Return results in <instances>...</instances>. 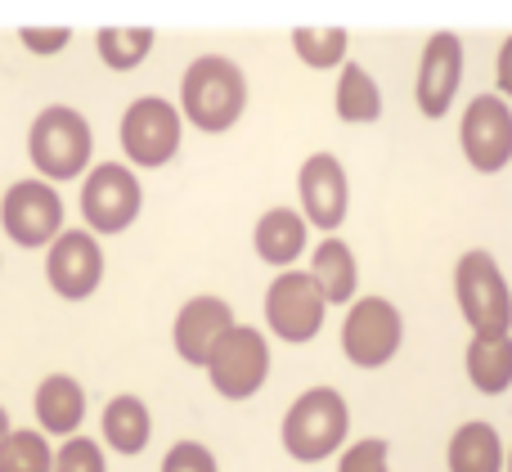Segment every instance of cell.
<instances>
[{
    "label": "cell",
    "mask_w": 512,
    "mask_h": 472,
    "mask_svg": "<svg viewBox=\"0 0 512 472\" xmlns=\"http://www.w3.org/2000/svg\"><path fill=\"white\" fill-rule=\"evenodd\" d=\"M279 446L292 464H324L351 446V405L337 387H306L279 423Z\"/></svg>",
    "instance_id": "obj_2"
},
{
    "label": "cell",
    "mask_w": 512,
    "mask_h": 472,
    "mask_svg": "<svg viewBox=\"0 0 512 472\" xmlns=\"http://www.w3.org/2000/svg\"><path fill=\"white\" fill-rule=\"evenodd\" d=\"M9 432H14V419H9V410H5V405H0V446H5V441H9Z\"/></svg>",
    "instance_id": "obj_31"
},
{
    "label": "cell",
    "mask_w": 512,
    "mask_h": 472,
    "mask_svg": "<svg viewBox=\"0 0 512 472\" xmlns=\"http://www.w3.org/2000/svg\"><path fill=\"white\" fill-rule=\"evenodd\" d=\"M459 153L477 176H499L512 167V104L495 90L472 95L459 117Z\"/></svg>",
    "instance_id": "obj_11"
},
{
    "label": "cell",
    "mask_w": 512,
    "mask_h": 472,
    "mask_svg": "<svg viewBox=\"0 0 512 472\" xmlns=\"http://www.w3.org/2000/svg\"><path fill=\"white\" fill-rule=\"evenodd\" d=\"M252 252L274 275L297 270L301 257L310 252V225L301 216V207H265L252 225Z\"/></svg>",
    "instance_id": "obj_16"
},
{
    "label": "cell",
    "mask_w": 512,
    "mask_h": 472,
    "mask_svg": "<svg viewBox=\"0 0 512 472\" xmlns=\"http://www.w3.org/2000/svg\"><path fill=\"white\" fill-rule=\"evenodd\" d=\"M158 45L153 27H99L95 32V54L108 72H135Z\"/></svg>",
    "instance_id": "obj_23"
},
{
    "label": "cell",
    "mask_w": 512,
    "mask_h": 472,
    "mask_svg": "<svg viewBox=\"0 0 512 472\" xmlns=\"http://www.w3.org/2000/svg\"><path fill=\"white\" fill-rule=\"evenodd\" d=\"M0 472H54V446L41 428H14L0 446Z\"/></svg>",
    "instance_id": "obj_25"
},
{
    "label": "cell",
    "mask_w": 512,
    "mask_h": 472,
    "mask_svg": "<svg viewBox=\"0 0 512 472\" xmlns=\"http://www.w3.org/2000/svg\"><path fill=\"white\" fill-rule=\"evenodd\" d=\"M292 54L315 72H337L351 59V32L346 27H292Z\"/></svg>",
    "instance_id": "obj_24"
},
{
    "label": "cell",
    "mask_w": 512,
    "mask_h": 472,
    "mask_svg": "<svg viewBox=\"0 0 512 472\" xmlns=\"http://www.w3.org/2000/svg\"><path fill=\"white\" fill-rule=\"evenodd\" d=\"M104 270H108V257H104V239L81 225V230H63L59 239L45 248V284L59 302H90V297L104 288Z\"/></svg>",
    "instance_id": "obj_12"
},
{
    "label": "cell",
    "mask_w": 512,
    "mask_h": 472,
    "mask_svg": "<svg viewBox=\"0 0 512 472\" xmlns=\"http://www.w3.org/2000/svg\"><path fill=\"white\" fill-rule=\"evenodd\" d=\"M504 472H512V446H508V468Z\"/></svg>",
    "instance_id": "obj_32"
},
{
    "label": "cell",
    "mask_w": 512,
    "mask_h": 472,
    "mask_svg": "<svg viewBox=\"0 0 512 472\" xmlns=\"http://www.w3.org/2000/svg\"><path fill=\"white\" fill-rule=\"evenodd\" d=\"M337 472H396L387 437H360L337 455Z\"/></svg>",
    "instance_id": "obj_27"
},
{
    "label": "cell",
    "mask_w": 512,
    "mask_h": 472,
    "mask_svg": "<svg viewBox=\"0 0 512 472\" xmlns=\"http://www.w3.org/2000/svg\"><path fill=\"white\" fill-rule=\"evenodd\" d=\"M463 374L481 396L512 392V333H504V338H468Z\"/></svg>",
    "instance_id": "obj_22"
},
{
    "label": "cell",
    "mask_w": 512,
    "mask_h": 472,
    "mask_svg": "<svg viewBox=\"0 0 512 472\" xmlns=\"http://www.w3.org/2000/svg\"><path fill=\"white\" fill-rule=\"evenodd\" d=\"M68 207H63L59 185L41 176H23L0 194V230L14 248L23 252H45L63 230H68Z\"/></svg>",
    "instance_id": "obj_9"
},
{
    "label": "cell",
    "mask_w": 512,
    "mask_h": 472,
    "mask_svg": "<svg viewBox=\"0 0 512 472\" xmlns=\"http://www.w3.org/2000/svg\"><path fill=\"white\" fill-rule=\"evenodd\" d=\"M86 410H90L86 383H81L77 374H63V369L45 374L41 383H36V392H32L36 428H41L45 437H59V441L77 437L81 423H86Z\"/></svg>",
    "instance_id": "obj_17"
},
{
    "label": "cell",
    "mask_w": 512,
    "mask_h": 472,
    "mask_svg": "<svg viewBox=\"0 0 512 472\" xmlns=\"http://www.w3.org/2000/svg\"><path fill=\"white\" fill-rule=\"evenodd\" d=\"M27 162L41 180L68 185L95 167V126L72 104H45L27 122Z\"/></svg>",
    "instance_id": "obj_3"
},
{
    "label": "cell",
    "mask_w": 512,
    "mask_h": 472,
    "mask_svg": "<svg viewBox=\"0 0 512 472\" xmlns=\"http://www.w3.org/2000/svg\"><path fill=\"white\" fill-rule=\"evenodd\" d=\"M158 472H221V459H216V450L207 446V441L185 437V441H176V446L162 455Z\"/></svg>",
    "instance_id": "obj_28"
},
{
    "label": "cell",
    "mask_w": 512,
    "mask_h": 472,
    "mask_svg": "<svg viewBox=\"0 0 512 472\" xmlns=\"http://www.w3.org/2000/svg\"><path fill=\"white\" fill-rule=\"evenodd\" d=\"M18 45L36 59H54L72 45V27H18Z\"/></svg>",
    "instance_id": "obj_29"
},
{
    "label": "cell",
    "mask_w": 512,
    "mask_h": 472,
    "mask_svg": "<svg viewBox=\"0 0 512 472\" xmlns=\"http://www.w3.org/2000/svg\"><path fill=\"white\" fill-rule=\"evenodd\" d=\"M248 72L230 54H198L180 72V117L198 135H230L248 113Z\"/></svg>",
    "instance_id": "obj_1"
},
{
    "label": "cell",
    "mask_w": 512,
    "mask_h": 472,
    "mask_svg": "<svg viewBox=\"0 0 512 472\" xmlns=\"http://www.w3.org/2000/svg\"><path fill=\"white\" fill-rule=\"evenodd\" d=\"M463 72H468V50H463L459 32H432L418 54V77H414V99L418 113L427 122H441L454 108L463 90Z\"/></svg>",
    "instance_id": "obj_14"
},
{
    "label": "cell",
    "mask_w": 512,
    "mask_h": 472,
    "mask_svg": "<svg viewBox=\"0 0 512 472\" xmlns=\"http://www.w3.org/2000/svg\"><path fill=\"white\" fill-rule=\"evenodd\" d=\"M81 221L95 239H117L126 234L144 212V185H140V171H131L126 162H95L81 180Z\"/></svg>",
    "instance_id": "obj_7"
},
{
    "label": "cell",
    "mask_w": 512,
    "mask_h": 472,
    "mask_svg": "<svg viewBox=\"0 0 512 472\" xmlns=\"http://www.w3.org/2000/svg\"><path fill=\"white\" fill-rule=\"evenodd\" d=\"M297 203L306 216L310 230L337 234L351 216V176H346L342 158L328 149H315L306 162L297 167Z\"/></svg>",
    "instance_id": "obj_13"
},
{
    "label": "cell",
    "mask_w": 512,
    "mask_h": 472,
    "mask_svg": "<svg viewBox=\"0 0 512 472\" xmlns=\"http://www.w3.org/2000/svg\"><path fill=\"white\" fill-rule=\"evenodd\" d=\"M337 342H342V356L351 360L355 369L378 374V369H387L391 360L400 356V347H405V315H400V306L391 302V297L364 293L346 306Z\"/></svg>",
    "instance_id": "obj_6"
},
{
    "label": "cell",
    "mask_w": 512,
    "mask_h": 472,
    "mask_svg": "<svg viewBox=\"0 0 512 472\" xmlns=\"http://www.w3.org/2000/svg\"><path fill=\"white\" fill-rule=\"evenodd\" d=\"M310 279L319 284V293H324L328 306H351L355 297H360V257H355V248L342 239V234H328V239H319L315 248H310Z\"/></svg>",
    "instance_id": "obj_18"
},
{
    "label": "cell",
    "mask_w": 512,
    "mask_h": 472,
    "mask_svg": "<svg viewBox=\"0 0 512 472\" xmlns=\"http://www.w3.org/2000/svg\"><path fill=\"white\" fill-rule=\"evenodd\" d=\"M454 306H459L472 338L512 333V288L490 248L459 252V261H454Z\"/></svg>",
    "instance_id": "obj_4"
},
{
    "label": "cell",
    "mask_w": 512,
    "mask_h": 472,
    "mask_svg": "<svg viewBox=\"0 0 512 472\" xmlns=\"http://www.w3.org/2000/svg\"><path fill=\"white\" fill-rule=\"evenodd\" d=\"M445 468L450 472H504L508 446L495 423H486V419L459 423L450 432V441H445Z\"/></svg>",
    "instance_id": "obj_20"
},
{
    "label": "cell",
    "mask_w": 512,
    "mask_h": 472,
    "mask_svg": "<svg viewBox=\"0 0 512 472\" xmlns=\"http://www.w3.org/2000/svg\"><path fill=\"white\" fill-rule=\"evenodd\" d=\"M495 95H504L512 104V32L504 36V45L495 54Z\"/></svg>",
    "instance_id": "obj_30"
},
{
    "label": "cell",
    "mask_w": 512,
    "mask_h": 472,
    "mask_svg": "<svg viewBox=\"0 0 512 472\" xmlns=\"http://www.w3.org/2000/svg\"><path fill=\"white\" fill-rule=\"evenodd\" d=\"M382 86L378 77H373L364 63L346 59L342 68H337V81H333V113L337 122L346 126H373L382 122Z\"/></svg>",
    "instance_id": "obj_21"
},
{
    "label": "cell",
    "mask_w": 512,
    "mask_h": 472,
    "mask_svg": "<svg viewBox=\"0 0 512 472\" xmlns=\"http://www.w3.org/2000/svg\"><path fill=\"white\" fill-rule=\"evenodd\" d=\"M117 144H122V162L131 171H162L180 158L185 149V117H180L176 99L140 95L126 104L122 122H117Z\"/></svg>",
    "instance_id": "obj_5"
},
{
    "label": "cell",
    "mask_w": 512,
    "mask_h": 472,
    "mask_svg": "<svg viewBox=\"0 0 512 472\" xmlns=\"http://www.w3.org/2000/svg\"><path fill=\"white\" fill-rule=\"evenodd\" d=\"M239 324L234 306L216 293H198L189 302H180L176 320H171V351H176L180 365L189 369H207L212 351L221 347V338Z\"/></svg>",
    "instance_id": "obj_15"
},
{
    "label": "cell",
    "mask_w": 512,
    "mask_h": 472,
    "mask_svg": "<svg viewBox=\"0 0 512 472\" xmlns=\"http://www.w3.org/2000/svg\"><path fill=\"white\" fill-rule=\"evenodd\" d=\"M99 441H104V450H113V455H122V459L144 455L153 441L149 401L135 392H117L113 401L104 405V414H99Z\"/></svg>",
    "instance_id": "obj_19"
},
{
    "label": "cell",
    "mask_w": 512,
    "mask_h": 472,
    "mask_svg": "<svg viewBox=\"0 0 512 472\" xmlns=\"http://www.w3.org/2000/svg\"><path fill=\"white\" fill-rule=\"evenodd\" d=\"M54 472H108V450L99 437H86V432H77V437L59 441V450H54Z\"/></svg>",
    "instance_id": "obj_26"
},
{
    "label": "cell",
    "mask_w": 512,
    "mask_h": 472,
    "mask_svg": "<svg viewBox=\"0 0 512 472\" xmlns=\"http://www.w3.org/2000/svg\"><path fill=\"white\" fill-rule=\"evenodd\" d=\"M270 369H274L270 333L239 320L221 338V347L212 351V360H207L203 374H207V383H212V392L221 396V401L243 405V401H252L256 392H265Z\"/></svg>",
    "instance_id": "obj_8"
},
{
    "label": "cell",
    "mask_w": 512,
    "mask_h": 472,
    "mask_svg": "<svg viewBox=\"0 0 512 472\" xmlns=\"http://www.w3.org/2000/svg\"><path fill=\"white\" fill-rule=\"evenodd\" d=\"M0 261H5V257H0Z\"/></svg>",
    "instance_id": "obj_33"
},
{
    "label": "cell",
    "mask_w": 512,
    "mask_h": 472,
    "mask_svg": "<svg viewBox=\"0 0 512 472\" xmlns=\"http://www.w3.org/2000/svg\"><path fill=\"white\" fill-rule=\"evenodd\" d=\"M328 302L310 270H283L265 288V333L288 347H310L324 333Z\"/></svg>",
    "instance_id": "obj_10"
}]
</instances>
